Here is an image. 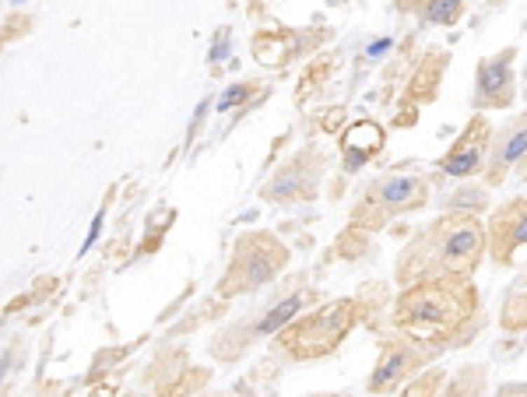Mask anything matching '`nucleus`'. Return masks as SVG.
<instances>
[{"label": "nucleus", "instance_id": "obj_11", "mask_svg": "<svg viewBox=\"0 0 527 397\" xmlns=\"http://www.w3.org/2000/svg\"><path fill=\"white\" fill-rule=\"evenodd\" d=\"M253 50H256L260 64H275V60H282V57H285V43H278L275 36H260Z\"/></svg>", "mask_w": 527, "mask_h": 397}, {"label": "nucleus", "instance_id": "obj_16", "mask_svg": "<svg viewBox=\"0 0 527 397\" xmlns=\"http://www.w3.org/2000/svg\"><path fill=\"white\" fill-rule=\"evenodd\" d=\"M225 50H228V39L221 36V43H214V50H211V60H221V57H225Z\"/></svg>", "mask_w": 527, "mask_h": 397}, {"label": "nucleus", "instance_id": "obj_9", "mask_svg": "<svg viewBox=\"0 0 527 397\" xmlns=\"http://www.w3.org/2000/svg\"><path fill=\"white\" fill-rule=\"evenodd\" d=\"M411 365V355L404 351V348H390L387 355H383V362H380V369H376V376H373V390H383V386H394L397 383V376L404 372Z\"/></svg>", "mask_w": 527, "mask_h": 397}, {"label": "nucleus", "instance_id": "obj_5", "mask_svg": "<svg viewBox=\"0 0 527 397\" xmlns=\"http://www.w3.org/2000/svg\"><path fill=\"white\" fill-rule=\"evenodd\" d=\"M383 144V130L369 120H359L355 127H348L345 134V169H359L373 152H380Z\"/></svg>", "mask_w": 527, "mask_h": 397}, {"label": "nucleus", "instance_id": "obj_4", "mask_svg": "<svg viewBox=\"0 0 527 397\" xmlns=\"http://www.w3.org/2000/svg\"><path fill=\"white\" fill-rule=\"evenodd\" d=\"M425 187L411 176H394L387 183H380L369 197V204H380L383 211H401V208H411V204H422L425 197Z\"/></svg>", "mask_w": 527, "mask_h": 397}, {"label": "nucleus", "instance_id": "obj_10", "mask_svg": "<svg viewBox=\"0 0 527 397\" xmlns=\"http://www.w3.org/2000/svg\"><path fill=\"white\" fill-rule=\"evenodd\" d=\"M299 306H303V295H289L285 302H278V306H275V309H271L268 316H264V320L256 323V330H260V334L282 330V327H285V323H289V320L296 316V309H299Z\"/></svg>", "mask_w": 527, "mask_h": 397}, {"label": "nucleus", "instance_id": "obj_12", "mask_svg": "<svg viewBox=\"0 0 527 397\" xmlns=\"http://www.w3.org/2000/svg\"><path fill=\"white\" fill-rule=\"evenodd\" d=\"M457 8H460V0H432L425 15H429V22H453Z\"/></svg>", "mask_w": 527, "mask_h": 397}, {"label": "nucleus", "instance_id": "obj_14", "mask_svg": "<svg viewBox=\"0 0 527 397\" xmlns=\"http://www.w3.org/2000/svg\"><path fill=\"white\" fill-rule=\"evenodd\" d=\"M523 152H527V130H520V134L509 137V144L502 148V162H513V159L523 155Z\"/></svg>", "mask_w": 527, "mask_h": 397}, {"label": "nucleus", "instance_id": "obj_6", "mask_svg": "<svg viewBox=\"0 0 527 397\" xmlns=\"http://www.w3.org/2000/svg\"><path fill=\"white\" fill-rule=\"evenodd\" d=\"M485 137H488V127H485V120H474V137H471V130H467V137H464V144L443 162V169L450 173V176H467V173H474L478 169V162H481V148H485Z\"/></svg>", "mask_w": 527, "mask_h": 397}, {"label": "nucleus", "instance_id": "obj_3", "mask_svg": "<svg viewBox=\"0 0 527 397\" xmlns=\"http://www.w3.org/2000/svg\"><path fill=\"white\" fill-rule=\"evenodd\" d=\"M348 323H352V309H348V302H338V306L320 309L317 316H306V320L292 323L282 341L292 355H303V358L324 355L338 344V337L348 330Z\"/></svg>", "mask_w": 527, "mask_h": 397}, {"label": "nucleus", "instance_id": "obj_17", "mask_svg": "<svg viewBox=\"0 0 527 397\" xmlns=\"http://www.w3.org/2000/svg\"><path fill=\"white\" fill-rule=\"evenodd\" d=\"M387 46H390V43H373V46H369V53H373V57H376V53H383V50H387Z\"/></svg>", "mask_w": 527, "mask_h": 397}, {"label": "nucleus", "instance_id": "obj_8", "mask_svg": "<svg viewBox=\"0 0 527 397\" xmlns=\"http://www.w3.org/2000/svg\"><path fill=\"white\" fill-rule=\"evenodd\" d=\"M481 95L492 102H506L509 99V60H495L481 67Z\"/></svg>", "mask_w": 527, "mask_h": 397}, {"label": "nucleus", "instance_id": "obj_1", "mask_svg": "<svg viewBox=\"0 0 527 397\" xmlns=\"http://www.w3.org/2000/svg\"><path fill=\"white\" fill-rule=\"evenodd\" d=\"M471 309H474V292H467L464 285H453L443 278H422L415 288L401 295L397 323L411 337L443 341L464 323Z\"/></svg>", "mask_w": 527, "mask_h": 397}, {"label": "nucleus", "instance_id": "obj_13", "mask_svg": "<svg viewBox=\"0 0 527 397\" xmlns=\"http://www.w3.org/2000/svg\"><path fill=\"white\" fill-rule=\"evenodd\" d=\"M246 95H249V88H246V85H232V88L225 92V95H218V113L232 109V106H235V102H242Z\"/></svg>", "mask_w": 527, "mask_h": 397}, {"label": "nucleus", "instance_id": "obj_15", "mask_svg": "<svg viewBox=\"0 0 527 397\" xmlns=\"http://www.w3.org/2000/svg\"><path fill=\"white\" fill-rule=\"evenodd\" d=\"M102 222H106V211H99V215L92 218V229H88V239L81 243V253H88V250L95 246V239H99V232H102Z\"/></svg>", "mask_w": 527, "mask_h": 397}, {"label": "nucleus", "instance_id": "obj_7", "mask_svg": "<svg viewBox=\"0 0 527 397\" xmlns=\"http://www.w3.org/2000/svg\"><path fill=\"white\" fill-rule=\"evenodd\" d=\"M499 236H502L506 250L527 243V208H523V204H513V208H506L502 215H495V239H499ZM506 250H502V260L509 257Z\"/></svg>", "mask_w": 527, "mask_h": 397}, {"label": "nucleus", "instance_id": "obj_19", "mask_svg": "<svg viewBox=\"0 0 527 397\" xmlns=\"http://www.w3.org/2000/svg\"><path fill=\"white\" fill-rule=\"evenodd\" d=\"M15 4H22V0H15Z\"/></svg>", "mask_w": 527, "mask_h": 397}, {"label": "nucleus", "instance_id": "obj_2", "mask_svg": "<svg viewBox=\"0 0 527 397\" xmlns=\"http://www.w3.org/2000/svg\"><path fill=\"white\" fill-rule=\"evenodd\" d=\"M481 243L485 239H481V225L474 215H446L432 222V229L408 250L401 271L415 264V274L443 271L453 278H467L478 264Z\"/></svg>", "mask_w": 527, "mask_h": 397}, {"label": "nucleus", "instance_id": "obj_18", "mask_svg": "<svg viewBox=\"0 0 527 397\" xmlns=\"http://www.w3.org/2000/svg\"><path fill=\"white\" fill-rule=\"evenodd\" d=\"M0 376H4V358H0Z\"/></svg>", "mask_w": 527, "mask_h": 397}]
</instances>
